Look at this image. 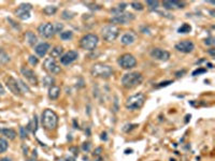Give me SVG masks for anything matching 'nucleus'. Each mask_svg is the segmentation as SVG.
Instances as JSON below:
<instances>
[{"mask_svg": "<svg viewBox=\"0 0 215 161\" xmlns=\"http://www.w3.org/2000/svg\"><path fill=\"white\" fill-rule=\"evenodd\" d=\"M143 76L139 72H129L123 75L122 78V85L126 89H132L134 87L142 84Z\"/></svg>", "mask_w": 215, "mask_h": 161, "instance_id": "obj_1", "label": "nucleus"}, {"mask_svg": "<svg viewBox=\"0 0 215 161\" xmlns=\"http://www.w3.org/2000/svg\"><path fill=\"white\" fill-rule=\"evenodd\" d=\"M42 125L46 130L53 131L57 128L58 125V116L54 111L46 109L42 113Z\"/></svg>", "mask_w": 215, "mask_h": 161, "instance_id": "obj_2", "label": "nucleus"}, {"mask_svg": "<svg viewBox=\"0 0 215 161\" xmlns=\"http://www.w3.org/2000/svg\"><path fill=\"white\" fill-rule=\"evenodd\" d=\"M90 73L95 78H109L113 74V69L109 64H95L90 69Z\"/></svg>", "mask_w": 215, "mask_h": 161, "instance_id": "obj_3", "label": "nucleus"}, {"mask_svg": "<svg viewBox=\"0 0 215 161\" xmlns=\"http://www.w3.org/2000/svg\"><path fill=\"white\" fill-rule=\"evenodd\" d=\"M145 100H146V97H145L144 94H142V92L136 94V95H133V96L129 97L128 99L126 100L125 106H126V109L129 111L140 110V109L144 105Z\"/></svg>", "mask_w": 215, "mask_h": 161, "instance_id": "obj_4", "label": "nucleus"}, {"mask_svg": "<svg viewBox=\"0 0 215 161\" xmlns=\"http://www.w3.org/2000/svg\"><path fill=\"white\" fill-rule=\"evenodd\" d=\"M112 12L114 15L111 17L110 21L113 25L114 24L125 25L134 19V15L132 13H128V12H125V11H119L118 9L112 10Z\"/></svg>", "mask_w": 215, "mask_h": 161, "instance_id": "obj_5", "label": "nucleus"}, {"mask_svg": "<svg viewBox=\"0 0 215 161\" xmlns=\"http://www.w3.org/2000/svg\"><path fill=\"white\" fill-rule=\"evenodd\" d=\"M98 43H99V38L94 33H87V35L81 38L80 40L81 47L85 49V51H94V49H96Z\"/></svg>", "mask_w": 215, "mask_h": 161, "instance_id": "obj_6", "label": "nucleus"}, {"mask_svg": "<svg viewBox=\"0 0 215 161\" xmlns=\"http://www.w3.org/2000/svg\"><path fill=\"white\" fill-rule=\"evenodd\" d=\"M119 35V28L116 25H107L101 29V35L107 42H113L117 39Z\"/></svg>", "mask_w": 215, "mask_h": 161, "instance_id": "obj_7", "label": "nucleus"}, {"mask_svg": "<svg viewBox=\"0 0 215 161\" xmlns=\"http://www.w3.org/2000/svg\"><path fill=\"white\" fill-rule=\"evenodd\" d=\"M117 64L121 68L125 70L132 69L137 64V59L131 54H124L117 59Z\"/></svg>", "mask_w": 215, "mask_h": 161, "instance_id": "obj_8", "label": "nucleus"}, {"mask_svg": "<svg viewBox=\"0 0 215 161\" xmlns=\"http://www.w3.org/2000/svg\"><path fill=\"white\" fill-rule=\"evenodd\" d=\"M32 9V5L30 3H22L19 8L15 10L16 16L21 18L22 21H27L30 18V11Z\"/></svg>", "mask_w": 215, "mask_h": 161, "instance_id": "obj_9", "label": "nucleus"}, {"mask_svg": "<svg viewBox=\"0 0 215 161\" xmlns=\"http://www.w3.org/2000/svg\"><path fill=\"white\" fill-rule=\"evenodd\" d=\"M38 32L39 35L43 38L50 39L55 35V30H54V25L52 23H43L40 26L38 27Z\"/></svg>", "mask_w": 215, "mask_h": 161, "instance_id": "obj_10", "label": "nucleus"}, {"mask_svg": "<svg viewBox=\"0 0 215 161\" xmlns=\"http://www.w3.org/2000/svg\"><path fill=\"white\" fill-rule=\"evenodd\" d=\"M174 47L177 52H181V53H184V54H189L194 51L195 44H194L191 40H183V41H180L179 43H176Z\"/></svg>", "mask_w": 215, "mask_h": 161, "instance_id": "obj_11", "label": "nucleus"}, {"mask_svg": "<svg viewBox=\"0 0 215 161\" xmlns=\"http://www.w3.org/2000/svg\"><path fill=\"white\" fill-rule=\"evenodd\" d=\"M150 56L153 57L156 60H159V61H167L168 59L170 58V53L166 49H162V48H153L150 51Z\"/></svg>", "mask_w": 215, "mask_h": 161, "instance_id": "obj_12", "label": "nucleus"}, {"mask_svg": "<svg viewBox=\"0 0 215 161\" xmlns=\"http://www.w3.org/2000/svg\"><path fill=\"white\" fill-rule=\"evenodd\" d=\"M43 66H44V69L47 70L48 72L52 73V74H58L60 71H62V69H60V67L58 66V64L56 62V60L53 58H46L45 60H44V64H43Z\"/></svg>", "mask_w": 215, "mask_h": 161, "instance_id": "obj_13", "label": "nucleus"}, {"mask_svg": "<svg viewBox=\"0 0 215 161\" xmlns=\"http://www.w3.org/2000/svg\"><path fill=\"white\" fill-rule=\"evenodd\" d=\"M78 58H79L78 52L76 51H69L60 57V62H62V64H64V66H68V64L74 62Z\"/></svg>", "mask_w": 215, "mask_h": 161, "instance_id": "obj_14", "label": "nucleus"}, {"mask_svg": "<svg viewBox=\"0 0 215 161\" xmlns=\"http://www.w3.org/2000/svg\"><path fill=\"white\" fill-rule=\"evenodd\" d=\"M21 72L22 74H23V76H24L30 84H32V85H37L38 84L37 75H36V73L33 72L31 69H29V68L27 67H23L21 69Z\"/></svg>", "mask_w": 215, "mask_h": 161, "instance_id": "obj_15", "label": "nucleus"}, {"mask_svg": "<svg viewBox=\"0 0 215 161\" xmlns=\"http://www.w3.org/2000/svg\"><path fill=\"white\" fill-rule=\"evenodd\" d=\"M19 82L15 80L14 78H12V76H9L8 78H7V87L9 88V90L12 92V94L16 95V96H19V95H21V89H19Z\"/></svg>", "mask_w": 215, "mask_h": 161, "instance_id": "obj_16", "label": "nucleus"}, {"mask_svg": "<svg viewBox=\"0 0 215 161\" xmlns=\"http://www.w3.org/2000/svg\"><path fill=\"white\" fill-rule=\"evenodd\" d=\"M162 5L164 8L167 10H174V9H183L185 7V2L183 1H176V0H166V1H162Z\"/></svg>", "mask_w": 215, "mask_h": 161, "instance_id": "obj_17", "label": "nucleus"}, {"mask_svg": "<svg viewBox=\"0 0 215 161\" xmlns=\"http://www.w3.org/2000/svg\"><path fill=\"white\" fill-rule=\"evenodd\" d=\"M50 48H51V45L48 43L41 42L35 47V52L39 57H44L47 54V52L50 51Z\"/></svg>", "mask_w": 215, "mask_h": 161, "instance_id": "obj_18", "label": "nucleus"}, {"mask_svg": "<svg viewBox=\"0 0 215 161\" xmlns=\"http://www.w3.org/2000/svg\"><path fill=\"white\" fill-rule=\"evenodd\" d=\"M134 41H136V37H134V35L131 33V32L125 33L121 39V42L123 45H131Z\"/></svg>", "mask_w": 215, "mask_h": 161, "instance_id": "obj_19", "label": "nucleus"}, {"mask_svg": "<svg viewBox=\"0 0 215 161\" xmlns=\"http://www.w3.org/2000/svg\"><path fill=\"white\" fill-rule=\"evenodd\" d=\"M0 133L4 135L5 137H8L9 140H14L17 137V133H16L15 130L11 128H0Z\"/></svg>", "mask_w": 215, "mask_h": 161, "instance_id": "obj_20", "label": "nucleus"}, {"mask_svg": "<svg viewBox=\"0 0 215 161\" xmlns=\"http://www.w3.org/2000/svg\"><path fill=\"white\" fill-rule=\"evenodd\" d=\"M62 51H64V49H62V46H59V45L54 46V47L51 49V52H50V57L53 59H57V58L60 59V57L62 56Z\"/></svg>", "mask_w": 215, "mask_h": 161, "instance_id": "obj_21", "label": "nucleus"}, {"mask_svg": "<svg viewBox=\"0 0 215 161\" xmlns=\"http://www.w3.org/2000/svg\"><path fill=\"white\" fill-rule=\"evenodd\" d=\"M59 95H60V88H59L58 86L53 85L50 87V90H48V97H50V99L56 100L59 97Z\"/></svg>", "mask_w": 215, "mask_h": 161, "instance_id": "obj_22", "label": "nucleus"}, {"mask_svg": "<svg viewBox=\"0 0 215 161\" xmlns=\"http://www.w3.org/2000/svg\"><path fill=\"white\" fill-rule=\"evenodd\" d=\"M25 40L29 45H35L38 42V38L32 31H27L26 35H25Z\"/></svg>", "mask_w": 215, "mask_h": 161, "instance_id": "obj_23", "label": "nucleus"}, {"mask_svg": "<svg viewBox=\"0 0 215 161\" xmlns=\"http://www.w3.org/2000/svg\"><path fill=\"white\" fill-rule=\"evenodd\" d=\"M37 127H38V119H37V116H33V119H32V121H30L29 125L27 126V130H29V131H31L32 133H35L36 131H37Z\"/></svg>", "mask_w": 215, "mask_h": 161, "instance_id": "obj_24", "label": "nucleus"}, {"mask_svg": "<svg viewBox=\"0 0 215 161\" xmlns=\"http://www.w3.org/2000/svg\"><path fill=\"white\" fill-rule=\"evenodd\" d=\"M43 12L46 15H54L57 12V8L55 5H46L45 8L43 9Z\"/></svg>", "mask_w": 215, "mask_h": 161, "instance_id": "obj_25", "label": "nucleus"}, {"mask_svg": "<svg viewBox=\"0 0 215 161\" xmlns=\"http://www.w3.org/2000/svg\"><path fill=\"white\" fill-rule=\"evenodd\" d=\"M73 38V32L71 30H66L60 33V39L64 41H69Z\"/></svg>", "mask_w": 215, "mask_h": 161, "instance_id": "obj_26", "label": "nucleus"}, {"mask_svg": "<svg viewBox=\"0 0 215 161\" xmlns=\"http://www.w3.org/2000/svg\"><path fill=\"white\" fill-rule=\"evenodd\" d=\"M191 26L189 24H183L181 27H179V29H177V32L179 33H188V32H191Z\"/></svg>", "mask_w": 215, "mask_h": 161, "instance_id": "obj_27", "label": "nucleus"}, {"mask_svg": "<svg viewBox=\"0 0 215 161\" xmlns=\"http://www.w3.org/2000/svg\"><path fill=\"white\" fill-rule=\"evenodd\" d=\"M8 142H7V140L2 139V137H0V154L4 153L5 150L8 149Z\"/></svg>", "mask_w": 215, "mask_h": 161, "instance_id": "obj_28", "label": "nucleus"}, {"mask_svg": "<svg viewBox=\"0 0 215 161\" xmlns=\"http://www.w3.org/2000/svg\"><path fill=\"white\" fill-rule=\"evenodd\" d=\"M54 82L55 80H54V78H52L51 75H46L45 78H43V85L44 86H50L51 87V86H53Z\"/></svg>", "mask_w": 215, "mask_h": 161, "instance_id": "obj_29", "label": "nucleus"}, {"mask_svg": "<svg viewBox=\"0 0 215 161\" xmlns=\"http://www.w3.org/2000/svg\"><path fill=\"white\" fill-rule=\"evenodd\" d=\"M146 5L148 7L150 10H155L159 7V1H146Z\"/></svg>", "mask_w": 215, "mask_h": 161, "instance_id": "obj_30", "label": "nucleus"}, {"mask_svg": "<svg viewBox=\"0 0 215 161\" xmlns=\"http://www.w3.org/2000/svg\"><path fill=\"white\" fill-rule=\"evenodd\" d=\"M8 61H10V57L7 55V54L4 53V52L0 48V62H8Z\"/></svg>", "mask_w": 215, "mask_h": 161, "instance_id": "obj_31", "label": "nucleus"}, {"mask_svg": "<svg viewBox=\"0 0 215 161\" xmlns=\"http://www.w3.org/2000/svg\"><path fill=\"white\" fill-rule=\"evenodd\" d=\"M75 16V14L74 13H72V12H70V11H64L62 12V17L64 19H71V18H73Z\"/></svg>", "mask_w": 215, "mask_h": 161, "instance_id": "obj_32", "label": "nucleus"}, {"mask_svg": "<svg viewBox=\"0 0 215 161\" xmlns=\"http://www.w3.org/2000/svg\"><path fill=\"white\" fill-rule=\"evenodd\" d=\"M19 82V89H21V91H24V92H29V87L26 85V84L23 82V80H17Z\"/></svg>", "mask_w": 215, "mask_h": 161, "instance_id": "obj_33", "label": "nucleus"}, {"mask_svg": "<svg viewBox=\"0 0 215 161\" xmlns=\"http://www.w3.org/2000/svg\"><path fill=\"white\" fill-rule=\"evenodd\" d=\"M130 5H131L134 10H137V11H142L143 9H144V7L142 5V3H141V2H137V1H133V2H131V3H130Z\"/></svg>", "mask_w": 215, "mask_h": 161, "instance_id": "obj_34", "label": "nucleus"}, {"mask_svg": "<svg viewBox=\"0 0 215 161\" xmlns=\"http://www.w3.org/2000/svg\"><path fill=\"white\" fill-rule=\"evenodd\" d=\"M19 135L22 139H26L28 137V130L25 129L24 127H19Z\"/></svg>", "mask_w": 215, "mask_h": 161, "instance_id": "obj_35", "label": "nucleus"}, {"mask_svg": "<svg viewBox=\"0 0 215 161\" xmlns=\"http://www.w3.org/2000/svg\"><path fill=\"white\" fill-rule=\"evenodd\" d=\"M62 29H64V25H62V24H59V23H57V24H55V26H54L55 33H62Z\"/></svg>", "mask_w": 215, "mask_h": 161, "instance_id": "obj_36", "label": "nucleus"}, {"mask_svg": "<svg viewBox=\"0 0 215 161\" xmlns=\"http://www.w3.org/2000/svg\"><path fill=\"white\" fill-rule=\"evenodd\" d=\"M28 60H29V62L32 64V66H37V64H38V62H39V59H38L36 56H33V55H31V56H29V58H28Z\"/></svg>", "mask_w": 215, "mask_h": 161, "instance_id": "obj_37", "label": "nucleus"}, {"mask_svg": "<svg viewBox=\"0 0 215 161\" xmlns=\"http://www.w3.org/2000/svg\"><path fill=\"white\" fill-rule=\"evenodd\" d=\"M173 82L172 80H165V82H161V83H159L158 85L156 86L157 88H161V87H166V86H169L170 84H172Z\"/></svg>", "mask_w": 215, "mask_h": 161, "instance_id": "obj_38", "label": "nucleus"}, {"mask_svg": "<svg viewBox=\"0 0 215 161\" xmlns=\"http://www.w3.org/2000/svg\"><path fill=\"white\" fill-rule=\"evenodd\" d=\"M207 72V69H203V68H200V69L195 70L193 72V76H197V75L201 74V73H205Z\"/></svg>", "mask_w": 215, "mask_h": 161, "instance_id": "obj_39", "label": "nucleus"}, {"mask_svg": "<svg viewBox=\"0 0 215 161\" xmlns=\"http://www.w3.org/2000/svg\"><path fill=\"white\" fill-rule=\"evenodd\" d=\"M204 43H205V44H207V45H213V44H214V39H213V38H208V39H205V40H204Z\"/></svg>", "mask_w": 215, "mask_h": 161, "instance_id": "obj_40", "label": "nucleus"}, {"mask_svg": "<svg viewBox=\"0 0 215 161\" xmlns=\"http://www.w3.org/2000/svg\"><path fill=\"white\" fill-rule=\"evenodd\" d=\"M89 147H90V144H89V143H84L83 144V150H85V151H88Z\"/></svg>", "mask_w": 215, "mask_h": 161, "instance_id": "obj_41", "label": "nucleus"}, {"mask_svg": "<svg viewBox=\"0 0 215 161\" xmlns=\"http://www.w3.org/2000/svg\"><path fill=\"white\" fill-rule=\"evenodd\" d=\"M0 95H1V96L5 95V90H4V88H3V86L1 83H0Z\"/></svg>", "mask_w": 215, "mask_h": 161, "instance_id": "obj_42", "label": "nucleus"}, {"mask_svg": "<svg viewBox=\"0 0 215 161\" xmlns=\"http://www.w3.org/2000/svg\"><path fill=\"white\" fill-rule=\"evenodd\" d=\"M208 53H209L212 57L215 56V49H214V48H210L209 51H208Z\"/></svg>", "mask_w": 215, "mask_h": 161, "instance_id": "obj_43", "label": "nucleus"}, {"mask_svg": "<svg viewBox=\"0 0 215 161\" xmlns=\"http://www.w3.org/2000/svg\"><path fill=\"white\" fill-rule=\"evenodd\" d=\"M101 140H105V141H107V140H108L107 133H105V132H102V133H101Z\"/></svg>", "mask_w": 215, "mask_h": 161, "instance_id": "obj_44", "label": "nucleus"}, {"mask_svg": "<svg viewBox=\"0 0 215 161\" xmlns=\"http://www.w3.org/2000/svg\"><path fill=\"white\" fill-rule=\"evenodd\" d=\"M102 150V148L101 147H99V148H97L96 149V151L94 153V155H96V156H98V155H100V151Z\"/></svg>", "mask_w": 215, "mask_h": 161, "instance_id": "obj_45", "label": "nucleus"}, {"mask_svg": "<svg viewBox=\"0 0 215 161\" xmlns=\"http://www.w3.org/2000/svg\"><path fill=\"white\" fill-rule=\"evenodd\" d=\"M185 72H186L185 70H183L182 72H176V73H175V74H176V76H177V78H179V76H180V74H184V73H185Z\"/></svg>", "mask_w": 215, "mask_h": 161, "instance_id": "obj_46", "label": "nucleus"}, {"mask_svg": "<svg viewBox=\"0 0 215 161\" xmlns=\"http://www.w3.org/2000/svg\"><path fill=\"white\" fill-rule=\"evenodd\" d=\"M0 161H11V158H8V157H5V158H1Z\"/></svg>", "mask_w": 215, "mask_h": 161, "instance_id": "obj_47", "label": "nucleus"}, {"mask_svg": "<svg viewBox=\"0 0 215 161\" xmlns=\"http://www.w3.org/2000/svg\"><path fill=\"white\" fill-rule=\"evenodd\" d=\"M208 66H209V68H213L212 64H208Z\"/></svg>", "mask_w": 215, "mask_h": 161, "instance_id": "obj_48", "label": "nucleus"}, {"mask_svg": "<svg viewBox=\"0 0 215 161\" xmlns=\"http://www.w3.org/2000/svg\"><path fill=\"white\" fill-rule=\"evenodd\" d=\"M28 161H33V160H28Z\"/></svg>", "mask_w": 215, "mask_h": 161, "instance_id": "obj_49", "label": "nucleus"}]
</instances>
